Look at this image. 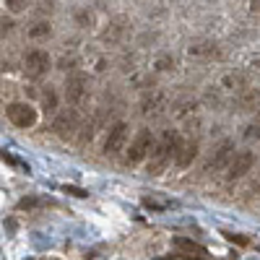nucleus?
I'll list each match as a JSON object with an SVG mask.
<instances>
[{"instance_id": "14", "label": "nucleus", "mask_w": 260, "mask_h": 260, "mask_svg": "<svg viewBox=\"0 0 260 260\" xmlns=\"http://www.w3.org/2000/svg\"><path fill=\"white\" fill-rule=\"evenodd\" d=\"M39 102H42V110H45V112H55L57 110V94H55L52 86H47V89L42 91Z\"/></svg>"}, {"instance_id": "20", "label": "nucleus", "mask_w": 260, "mask_h": 260, "mask_svg": "<svg viewBox=\"0 0 260 260\" xmlns=\"http://www.w3.org/2000/svg\"><path fill=\"white\" fill-rule=\"evenodd\" d=\"M6 6H8L13 13H18V11H24V8H26V3H24V0H6Z\"/></svg>"}, {"instance_id": "21", "label": "nucleus", "mask_w": 260, "mask_h": 260, "mask_svg": "<svg viewBox=\"0 0 260 260\" xmlns=\"http://www.w3.org/2000/svg\"><path fill=\"white\" fill-rule=\"evenodd\" d=\"M247 68H252V71H257V73H260V52H255V55H250V57H247Z\"/></svg>"}, {"instance_id": "26", "label": "nucleus", "mask_w": 260, "mask_h": 260, "mask_svg": "<svg viewBox=\"0 0 260 260\" xmlns=\"http://www.w3.org/2000/svg\"><path fill=\"white\" fill-rule=\"evenodd\" d=\"M255 190H257V192H260V180H257V185H255Z\"/></svg>"}, {"instance_id": "6", "label": "nucleus", "mask_w": 260, "mask_h": 260, "mask_svg": "<svg viewBox=\"0 0 260 260\" xmlns=\"http://www.w3.org/2000/svg\"><path fill=\"white\" fill-rule=\"evenodd\" d=\"M125 141H127V125H125V122H115L110 130H107V138H104V154H107V156L120 154L122 146H125Z\"/></svg>"}, {"instance_id": "10", "label": "nucleus", "mask_w": 260, "mask_h": 260, "mask_svg": "<svg viewBox=\"0 0 260 260\" xmlns=\"http://www.w3.org/2000/svg\"><path fill=\"white\" fill-rule=\"evenodd\" d=\"M219 83H221L224 91H232V94H245V91H250V76H247V73H240V71L224 73Z\"/></svg>"}, {"instance_id": "24", "label": "nucleus", "mask_w": 260, "mask_h": 260, "mask_svg": "<svg viewBox=\"0 0 260 260\" xmlns=\"http://www.w3.org/2000/svg\"><path fill=\"white\" fill-rule=\"evenodd\" d=\"M226 240H232V242H240V245H247V237H237V234H226Z\"/></svg>"}, {"instance_id": "13", "label": "nucleus", "mask_w": 260, "mask_h": 260, "mask_svg": "<svg viewBox=\"0 0 260 260\" xmlns=\"http://www.w3.org/2000/svg\"><path fill=\"white\" fill-rule=\"evenodd\" d=\"M216 52H219V50H216L213 42H192V45L187 47V55L190 57H211Z\"/></svg>"}, {"instance_id": "19", "label": "nucleus", "mask_w": 260, "mask_h": 260, "mask_svg": "<svg viewBox=\"0 0 260 260\" xmlns=\"http://www.w3.org/2000/svg\"><path fill=\"white\" fill-rule=\"evenodd\" d=\"M143 206L151 208V211H167V208H169L167 201H156V198H143Z\"/></svg>"}, {"instance_id": "28", "label": "nucleus", "mask_w": 260, "mask_h": 260, "mask_svg": "<svg viewBox=\"0 0 260 260\" xmlns=\"http://www.w3.org/2000/svg\"><path fill=\"white\" fill-rule=\"evenodd\" d=\"M257 250H260V245H257Z\"/></svg>"}, {"instance_id": "5", "label": "nucleus", "mask_w": 260, "mask_h": 260, "mask_svg": "<svg viewBox=\"0 0 260 260\" xmlns=\"http://www.w3.org/2000/svg\"><path fill=\"white\" fill-rule=\"evenodd\" d=\"M65 99H68L71 107H81L86 99H89V81L81 73H73L65 81Z\"/></svg>"}, {"instance_id": "27", "label": "nucleus", "mask_w": 260, "mask_h": 260, "mask_svg": "<svg viewBox=\"0 0 260 260\" xmlns=\"http://www.w3.org/2000/svg\"><path fill=\"white\" fill-rule=\"evenodd\" d=\"M257 117H260V110H257Z\"/></svg>"}, {"instance_id": "16", "label": "nucleus", "mask_w": 260, "mask_h": 260, "mask_svg": "<svg viewBox=\"0 0 260 260\" xmlns=\"http://www.w3.org/2000/svg\"><path fill=\"white\" fill-rule=\"evenodd\" d=\"M175 245L180 247V250H185V252H195V255H206V247H201L198 242H192V240H185V237H177L175 240Z\"/></svg>"}, {"instance_id": "11", "label": "nucleus", "mask_w": 260, "mask_h": 260, "mask_svg": "<svg viewBox=\"0 0 260 260\" xmlns=\"http://www.w3.org/2000/svg\"><path fill=\"white\" fill-rule=\"evenodd\" d=\"M195 156H198V141H187V143H182V148H180V154H177L175 164H177L180 169H187V167L192 164Z\"/></svg>"}, {"instance_id": "8", "label": "nucleus", "mask_w": 260, "mask_h": 260, "mask_svg": "<svg viewBox=\"0 0 260 260\" xmlns=\"http://www.w3.org/2000/svg\"><path fill=\"white\" fill-rule=\"evenodd\" d=\"M232 159H234V141H221L219 146L213 148V156H211V161H208V169L211 172H221L224 167H229L232 164Z\"/></svg>"}, {"instance_id": "2", "label": "nucleus", "mask_w": 260, "mask_h": 260, "mask_svg": "<svg viewBox=\"0 0 260 260\" xmlns=\"http://www.w3.org/2000/svg\"><path fill=\"white\" fill-rule=\"evenodd\" d=\"M6 117L11 120V125H16V127H34L37 125V120H39V115H37V110L31 104H26V102H11L8 107H6Z\"/></svg>"}, {"instance_id": "17", "label": "nucleus", "mask_w": 260, "mask_h": 260, "mask_svg": "<svg viewBox=\"0 0 260 260\" xmlns=\"http://www.w3.org/2000/svg\"><path fill=\"white\" fill-rule=\"evenodd\" d=\"M154 68H156L159 73H167V71H172V68H175V60H172L169 55H161V57L154 62Z\"/></svg>"}, {"instance_id": "1", "label": "nucleus", "mask_w": 260, "mask_h": 260, "mask_svg": "<svg viewBox=\"0 0 260 260\" xmlns=\"http://www.w3.org/2000/svg\"><path fill=\"white\" fill-rule=\"evenodd\" d=\"M180 148H182V138L177 130H164L161 138L156 141L154 151H151V156H148V164H146V172L148 175H161V172L167 169V164L172 159H177L180 154Z\"/></svg>"}, {"instance_id": "18", "label": "nucleus", "mask_w": 260, "mask_h": 260, "mask_svg": "<svg viewBox=\"0 0 260 260\" xmlns=\"http://www.w3.org/2000/svg\"><path fill=\"white\" fill-rule=\"evenodd\" d=\"M245 141H260V125L257 122H250V125H245Z\"/></svg>"}, {"instance_id": "25", "label": "nucleus", "mask_w": 260, "mask_h": 260, "mask_svg": "<svg viewBox=\"0 0 260 260\" xmlns=\"http://www.w3.org/2000/svg\"><path fill=\"white\" fill-rule=\"evenodd\" d=\"M250 11H257L260 13V0H257V3H250Z\"/></svg>"}, {"instance_id": "7", "label": "nucleus", "mask_w": 260, "mask_h": 260, "mask_svg": "<svg viewBox=\"0 0 260 260\" xmlns=\"http://www.w3.org/2000/svg\"><path fill=\"white\" fill-rule=\"evenodd\" d=\"M252 164H255V156H252V151H240L234 159H232V164H229V172H226V180L229 182H234V180H242L247 172L252 169Z\"/></svg>"}, {"instance_id": "4", "label": "nucleus", "mask_w": 260, "mask_h": 260, "mask_svg": "<svg viewBox=\"0 0 260 260\" xmlns=\"http://www.w3.org/2000/svg\"><path fill=\"white\" fill-rule=\"evenodd\" d=\"M52 68V57L45 50H29L24 57V71L29 78H42L47 76V71Z\"/></svg>"}, {"instance_id": "12", "label": "nucleus", "mask_w": 260, "mask_h": 260, "mask_svg": "<svg viewBox=\"0 0 260 260\" xmlns=\"http://www.w3.org/2000/svg\"><path fill=\"white\" fill-rule=\"evenodd\" d=\"M237 107H240V112L260 110V91H257V89H250V91L240 94V99H237Z\"/></svg>"}, {"instance_id": "9", "label": "nucleus", "mask_w": 260, "mask_h": 260, "mask_svg": "<svg viewBox=\"0 0 260 260\" xmlns=\"http://www.w3.org/2000/svg\"><path fill=\"white\" fill-rule=\"evenodd\" d=\"M52 130H55L60 138H71L76 130H78V112H76V110H62V112L55 117Z\"/></svg>"}, {"instance_id": "23", "label": "nucleus", "mask_w": 260, "mask_h": 260, "mask_svg": "<svg viewBox=\"0 0 260 260\" xmlns=\"http://www.w3.org/2000/svg\"><path fill=\"white\" fill-rule=\"evenodd\" d=\"M65 192H71V195H76V198H86V190H81V187H65Z\"/></svg>"}, {"instance_id": "15", "label": "nucleus", "mask_w": 260, "mask_h": 260, "mask_svg": "<svg viewBox=\"0 0 260 260\" xmlns=\"http://www.w3.org/2000/svg\"><path fill=\"white\" fill-rule=\"evenodd\" d=\"M26 34H29V39H47L52 34V26L47 24V21H39V24H34Z\"/></svg>"}, {"instance_id": "3", "label": "nucleus", "mask_w": 260, "mask_h": 260, "mask_svg": "<svg viewBox=\"0 0 260 260\" xmlns=\"http://www.w3.org/2000/svg\"><path fill=\"white\" fill-rule=\"evenodd\" d=\"M154 136H151V130H138V136L133 138V143H130V148H127V154H125V161L127 164H138V161H143L146 156H151V151H154Z\"/></svg>"}, {"instance_id": "22", "label": "nucleus", "mask_w": 260, "mask_h": 260, "mask_svg": "<svg viewBox=\"0 0 260 260\" xmlns=\"http://www.w3.org/2000/svg\"><path fill=\"white\" fill-rule=\"evenodd\" d=\"M34 206H39V201H37V198H24V201L18 203V208H21V211H24V208H34Z\"/></svg>"}]
</instances>
